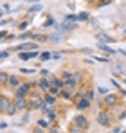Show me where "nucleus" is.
I'll list each match as a JSON object with an SVG mask.
<instances>
[{"mask_svg":"<svg viewBox=\"0 0 126 133\" xmlns=\"http://www.w3.org/2000/svg\"><path fill=\"white\" fill-rule=\"evenodd\" d=\"M117 95L115 94H106V97H105V106H108V108H112V106H115L117 104Z\"/></svg>","mask_w":126,"mask_h":133,"instance_id":"4","label":"nucleus"},{"mask_svg":"<svg viewBox=\"0 0 126 133\" xmlns=\"http://www.w3.org/2000/svg\"><path fill=\"white\" fill-rule=\"evenodd\" d=\"M22 72H23V74H33L34 70H33V68H22Z\"/></svg>","mask_w":126,"mask_h":133,"instance_id":"29","label":"nucleus"},{"mask_svg":"<svg viewBox=\"0 0 126 133\" xmlns=\"http://www.w3.org/2000/svg\"><path fill=\"white\" fill-rule=\"evenodd\" d=\"M15 106H16L18 110H25V108H27V101H25V97H16Z\"/></svg>","mask_w":126,"mask_h":133,"instance_id":"9","label":"nucleus"},{"mask_svg":"<svg viewBox=\"0 0 126 133\" xmlns=\"http://www.w3.org/2000/svg\"><path fill=\"white\" fill-rule=\"evenodd\" d=\"M29 99H31V101H36V99H42V97H40L38 92H31V94H29Z\"/></svg>","mask_w":126,"mask_h":133,"instance_id":"20","label":"nucleus"},{"mask_svg":"<svg viewBox=\"0 0 126 133\" xmlns=\"http://www.w3.org/2000/svg\"><path fill=\"white\" fill-rule=\"evenodd\" d=\"M7 56H9V52H7V50H4V52H2V54H0V58H2V59H5V58H7Z\"/></svg>","mask_w":126,"mask_h":133,"instance_id":"33","label":"nucleus"},{"mask_svg":"<svg viewBox=\"0 0 126 133\" xmlns=\"http://www.w3.org/2000/svg\"><path fill=\"white\" fill-rule=\"evenodd\" d=\"M51 25H52V20H51V18H49V20H47V22H45V27H51Z\"/></svg>","mask_w":126,"mask_h":133,"instance_id":"36","label":"nucleus"},{"mask_svg":"<svg viewBox=\"0 0 126 133\" xmlns=\"http://www.w3.org/2000/svg\"><path fill=\"white\" fill-rule=\"evenodd\" d=\"M29 23H31V20H23V22L20 23V29H27V27H29Z\"/></svg>","mask_w":126,"mask_h":133,"instance_id":"25","label":"nucleus"},{"mask_svg":"<svg viewBox=\"0 0 126 133\" xmlns=\"http://www.w3.org/2000/svg\"><path fill=\"white\" fill-rule=\"evenodd\" d=\"M36 85H38V88L43 90V92H49V87H51V83H49L47 79H43V77L38 81V83H36Z\"/></svg>","mask_w":126,"mask_h":133,"instance_id":"11","label":"nucleus"},{"mask_svg":"<svg viewBox=\"0 0 126 133\" xmlns=\"http://www.w3.org/2000/svg\"><path fill=\"white\" fill-rule=\"evenodd\" d=\"M67 20H72V22H74V20H79V18H78V16H74V15H68V16H67Z\"/></svg>","mask_w":126,"mask_h":133,"instance_id":"32","label":"nucleus"},{"mask_svg":"<svg viewBox=\"0 0 126 133\" xmlns=\"http://www.w3.org/2000/svg\"><path fill=\"white\" fill-rule=\"evenodd\" d=\"M124 83H126V79H124Z\"/></svg>","mask_w":126,"mask_h":133,"instance_id":"39","label":"nucleus"},{"mask_svg":"<svg viewBox=\"0 0 126 133\" xmlns=\"http://www.w3.org/2000/svg\"><path fill=\"white\" fill-rule=\"evenodd\" d=\"M72 90H68V88H65L63 87L61 90H60V95H61L63 99H67V101H72V94H70Z\"/></svg>","mask_w":126,"mask_h":133,"instance_id":"12","label":"nucleus"},{"mask_svg":"<svg viewBox=\"0 0 126 133\" xmlns=\"http://www.w3.org/2000/svg\"><path fill=\"white\" fill-rule=\"evenodd\" d=\"M78 18H79V20H88V15H86V13H81Z\"/></svg>","mask_w":126,"mask_h":133,"instance_id":"27","label":"nucleus"},{"mask_svg":"<svg viewBox=\"0 0 126 133\" xmlns=\"http://www.w3.org/2000/svg\"><path fill=\"white\" fill-rule=\"evenodd\" d=\"M97 122H99V126H110L112 124V119H110L108 111H99L97 113Z\"/></svg>","mask_w":126,"mask_h":133,"instance_id":"1","label":"nucleus"},{"mask_svg":"<svg viewBox=\"0 0 126 133\" xmlns=\"http://www.w3.org/2000/svg\"><path fill=\"white\" fill-rule=\"evenodd\" d=\"M68 131H72V133H78V131H85V130L81 128V126H79V128H76V126H70V128H68Z\"/></svg>","mask_w":126,"mask_h":133,"instance_id":"24","label":"nucleus"},{"mask_svg":"<svg viewBox=\"0 0 126 133\" xmlns=\"http://www.w3.org/2000/svg\"><path fill=\"white\" fill-rule=\"evenodd\" d=\"M76 79H74V76L72 77H68V79H65V88H68V90H74L76 88Z\"/></svg>","mask_w":126,"mask_h":133,"instance_id":"13","label":"nucleus"},{"mask_svg":"<svg viewBox=\"0 0 126 133\" xmlns=\"http://www.w3.org/2000/svg\"><path fill=\"white\" fill-rule=\"evenodd\" d=\"M25 2H40V0H25Z\"/></svg>","mask_w":126,"mask_h":133,"instance_id":"38","label":"nucleus"},{"mask_svg":"<svg viewBox=\"0 0 126 133\" xmlns=\"http://www.w3.org/2000/svg\"><path fill=\"white\" fill-rule=\"evenodd\" d=\"M74 124H76V126H81L83 130H86V128H88V119H86L85 115H76V117H74Z\"/></svg>","mask_w":126,"mask_h":133,"instance_id":"3","label":"nucleus"},{"mask_svg":"<svg viewBox=\"0 0 126 133\" xmlns=\"http://www.w3.org/2000/svg\"><path fill=\"white\" fill-rule=\"evenodd\" d=\"M51 58H52L51 52H42V54H40V59H42V61H47V59H51Z\"/></svg>","mask_w":126,"mask_h":133,"instance_id":"18","label":"nucleus"},{"mask_svg":"<svg viewBox=\"0 0 126 133\" xmlns=\"http://www.w3.org/2000/svg\"><path fill=\"white\" fill-rule=\"evenodd\" d=\"M86 97L92 101V99H94V92H92V90H88V92H86Z\"/></svg>","mask_w":126,"mask_h":133,"instance_id":"30","label":"nucleus"},{"mask_svg":"<svg viewBox=\"0 0 126 133\" xmlns=\"http://www.w3.org/2000/svg\"><path fill=\"white\" fill-rule=\"evenodd\" d=\"M33 38H34V40H38V42H47V36H40V34H33Z\"/></svg>","mask_w":126,"mask_h":133,"instance_id":"23","label":"nucleus"},{"mask_svg":"<svg viewBox=\"0 0 126 133\" xmlns=\"http://www.w3.org/2000/svg\"><path fill=\"white\" fill-rule=\"evenodd\" d=\"M49 122H51V121H47V119H40V121H38V126L47 128V126H49Z\"/></svg>","mask_w":126,"mask_h":133,"instance_id":"21","label":"nucleus"},{"mask_svg":"<svg viewBox=\"0 0 126 133\" xmlns=\"http://www.w3.org/2000/svg\"><path fill=\"white\" fill-rule=\"evenodd\" d=\"M40 52H36V50H31V52H27V50H20V59L23 61H27V59H33V58H36Z\"/></svg>","mask_w":126,"mask_h":133,"instance_id":"5","label":"nucleus"},{"mask_svg":"<svg viewBox=\"0 0 126 133\" xmlns=\"http://www.w3.org/2000/svg\"><path fill=\"white\" fill-rule=\"evenodd\" d=\"M76 106H78V110H86V108L90 106V99H88V97H86V99L81 97V99L78 101V104H76Z\"/></svg>","mask_w":126,"mask_h":133,"instance_id":"6","label":"nucleus"},{"mask_svg":"<svg viewBox=\"0 0 126 133\" xmlns=\"http://www.w3.org/2000/svg\"><path fill=\"white\" fill-rule=\"evenodd\" d=\"M86 2H88V4H96V0H86Z\"/></svg>","mask_w":126,"mask_h":133,"instance_id":"37","label":"nucleus"},{"mask_svg":"<svg viewBox=\"0 0 126 133\" xmlns=\"http://www.w3.org/2000/svg\"><path fill=\"white\" fill-rule=\"evenodd\" d=\"M0 130H7V122H2L0 124Z\"/></svg>","mask_w":126,"mask_h":133,"instance_id":"35","label":"nucleus"},{"mask_svg":"<svg viewBox=\"0 0 126 133\" xmlns=\"http://www.w3.org/2000/svg\"><path fill=\"white\" fill-rule=\"evenodd\" d=\"M43 101H45L49 106H54V104H56V95H52V94L49 92V94H45V95H43Z\"/></svg>","mask_w":126,"mask_h":133,"instance_id":"8","label":"nucleus"},{"mask_svg":"<svg viewBox=\"0 0 126 133\" xmlns=\"http://www.w3.org/2000/svg\"><path fill=\"white\" fill-rule=\"evenodd\" d=\"M74 79H76V83H78V85H81V81H83V74H79V72H78V74H74Z\"/></svg>","mask_w":126,"mask_h":133,"instance_id":"22","label":"nucleus"},{"mask_svg":"<svg viewBox=\"0 0 126 133\" xmlns=\"http://www.w3.org/2000/svg\"><path fill=\"white\" fill-rule=\"evenodd\" d=\"M97 40L101 42V43H112L114 40L110 38V36H106V34H97Z\"/></svg>","mask_w":126,"mask_h":133,"instance_id":"15","label":"nucleus"},{"mask_svg":"<svg viewBox=\"0 0 126 133\" xmlns=\"http://www.w3.org/2000/svg\"><path fill=\"white\" fill-rule=\"evenodd\" d=\"M36 11H40V5H33L31 7V13H36Z\"/></svg>","mask_w":126,"mask_h":133,"instance_id":"31","label":"nucleus"},{"mask_svg":"<svg viewBox=\"0 0 126 133\" xmlns=\"http://www.w3.org/2000/svg\"><path fill=\"white\" fill-rule=\"evenodd\" d=\"M9 106H11V104H9V99H7L5 95H2V99H0V111H2V113H5Z\"/></svg>","mask_w":126,"mask_h":133,"instance_id":"7","label":"nucleus"},{"mask_svg":"<svg viewBox=\"0 0 126 133\" xmlns=\"http://www.w3.org/2000/svg\"><path fill=\"white\" fill-rule=\"evenodd\" d=\"M7 85H9L11 88H18V87H20V79H18L16 76H9V81H7Z\"/></svg>","mask_w":126,"mask_h":133,"instance_id":"10","label":"nucleus"},{"mask_svg":"<svg viewBox=\"0 0 126 133\" xmlns=\"http://www.w3.org/2000/svg\"><path fill=\"white\" fill-rule=\"evenodd\" d=\"M97 47H99V49H101V50H105V52H108V54H114V50H112V49H110V47H106L105 43H101V42H99V43H97Z\"/></svg>","mask_w":126,"mask_h":133,"instance_id":"17","label":"nucleus"},{"mask_svg":"<svg viewBox=\"0 0 126 133\" xmlns=\"http://www.w3.org/2000/svg\"><path fill=\"white\" fill-rule=\"evenodd\" d=\"M16 110H18V108H16V106H15V103H13V104L7 108V111H5V113H9V115H15V113H16Z\"/></svg>","mask_w":126,"mask_h":133,"instance_id":"19","label":"nucleus"},{"mask_svg":"<svg viewBox=\"0 0 126 133\" xmlns=\"http://www.w3.org/2000/svg\"><path fill=\"white\" fill-rule=\"evenodd\" d=\"M7 81H9V76L5 72H0V83L2 85H7Z\"/></svg>","mask_w":126,"mask_h":133,"instance_id":"16","label":"nucleus"},{"mask_svg":"<svg viewBox=\"0 0 126 133\" xmlns=\"http://www.w3.org/2000/svg\"><path fill=\"white\" fill-rule=\"evenodd\" d=\"M2 9H4L2 13H9V4H4V5H2Z\"/></svg>","mask_w":126,"mask_h":133,"instance_id":"28","label":"nucleus"},{"mask_svg":"<svg viewBox=\"0 0 126 133\" xmlns=\"http://www.w3.org/2000/svg\"><path fill=\"white\" fill-rule=\"evenodd\" d=\"M60 56H61V54H60V52H56V54H52V59H60Z\"/></svg>","mask_w":126,"mask_h":133,"instance_id":"34","label":"nucleus"},{"mask_svg":"<svg viewBox=\"0 0 126 133\" xmlns=\"http://www.w3.org/2000/svg\"><path fill=\"white\" fill-rule=\"evenodd\" d=\"M45 115H47V119H49V121H51V122H54V121H56V111L52 110V108H51V106H49V108H47V110H45Z\"/></svg>","mask_w":126,"mask_h":133,"instance_id":"14","label":"nucleus"},{"mask_svg":"<svg viewBox=\"0 0 126 133\" xmlns=\"http://www.w3.org/2000/svg\"><path fill=\"white\" fill-rule=\"evenodd\" d=\"M31 88H33V85H29V83H25V85H22V87H18L16 88V97H25L29 92H31Z\"/></svg>","mask_w":126,"mask_h":133,"instance_id":"2","label":"nucleus"},{"mask_svg":"<svg viewBox=\"0 0 126 133\" xmlns=\"http://www.w3.org/2000/svg\"><path fill=\"white\" fill-rule=\"evenodd\" d=\"M61 77H63V79H68V77H72V74L65 70V72H63V74H61Z\"/></svg>","mask_w":126,"mask_h":133,"instance_id":"26","label":"nucleus"}]
</instances>
